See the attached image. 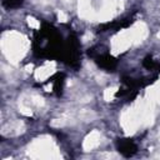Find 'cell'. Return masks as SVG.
Segmentation results:
<instances>
[{"label":"cell","instance_id":"obj_1","mask_svg":"<svg viewBox=\"0 0 160 160\" xmlns=\"http://www.w3.org/2000/svg\"><path fill=\"white\" fill-rule=\"evenodd\" d=\"M99 144V135L98 133H91L90 136L87 139V141H85V149H91L94 146H97Z\"/></svg>","mask_w":160,"mask_h":160}]
</instances>
